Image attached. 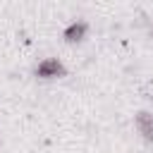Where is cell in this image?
<instances>
[{
	"label": "cell",
	"mask_w": 153,
	"mask_h": 153,
	"mask_svg": "<svg viewBox=\"0 0 153 153\" xmlns=\"http://www.w3.org/2000/svg\"><path fill=\"white\" fill-rule=\"evenodd\" d=\"M151 36H153V24H151Z\"/></svg>",
	"instance_id": "cell-4"
},
{
	"label": "cell",
	"mask_w": 153,
	"mask_h": 153,
	"mask_svg": "<svg viewBox=\"0 0 153 153\" xmlns=\"http://www.w3.org/2000/svg\"><path fill=\"white\" fill-rule=\"evenodd\" d=\"M134 122H136L139 134H141L146 141H153V115H151V112H146V110H141V112H136Z\"/></svg>",
	"instance_id": "cell-3"
},
{
	"label": "cell",
	"mask_w": 153,
	"mask_h": 153,
	"mask_svg": "<svg viewBox=\"0 0 153 153\" xmlns=\"http://www.w3.org/2000/svg\"><path fill=\"white\" fill-rule=\"evenodd\" d=\"M36 76L41 79H57V76H65L67 74V67L57 60V57H43L38 65H36Z\"/></svg>",
	"instance_id": "cell-1"
},
{
	"label": "cell",
	"mask_w": 153,
	"mask_h": 153,
	"mask_svg": "<svg viewBox=\"0 0 153 153\" xmlns=\"http://www.w3.org/2000/svg\"><path fill=\"white\" fill-rule=\"evenodd\" d=\"M86 33H88V22L74 19V22H69V24L65 26L62 38H65V43H79V41H84Z\"/></svg>",
	"instance_id": "cell-2"
}]
</instances>
